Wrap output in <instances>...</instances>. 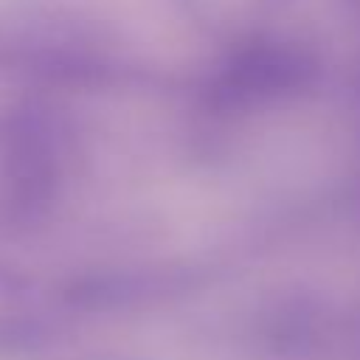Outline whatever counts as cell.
<instances>
[{
  "instance_id": "cell-1",
  "label": "cell",
  "mask_w": 360,
  "mask_h": 360,
  "mask_svg": "<svg viewBox=\"0 0 360 360\" xmlns=\"http://www.w3.org/2000/svg\"><path fill=\"white\" fill-rule=\"evenodd\" d=\"M68 160L65 124L42 98H17L0 115V239L37 233L56 208Z\"/></svg>"
},
{
  "instance_id": "cell-2",
  "label": "cell",
  "mask_w": 360,
  "mask_h": 360,
  "mask_svg": "<svg viewBox=\"0 0 360 360\" xmlns=\"http://www.w3.org/2000/svg\"><path fill=\"white\" fill-rule=\"evenodd\" d=\"M45 343V323L34 315H0V354H22Z\"/></svg>"
},
{
  "instance_id": "cell-3",
  "label": "cell",
  "mask_w": 360,
  "mask_h": 360,
  "mask_svg": "<svg viewBox=\"0 0 360 360\" xmlns=\"http://www.w3.org/2000/svg\"><path fill=\"white\" fill-rule=\"evenodd\" d=\"M25 284H28V281H25V276H22L20 270H14V267H8L6 262H0V292L17 295V292H22Z\"/></svg>"
}]
</instances>
